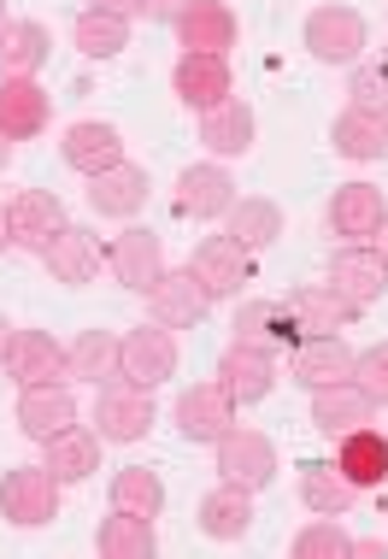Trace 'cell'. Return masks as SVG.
<instances>
[{
    "instance_id": "obj_48",
    "label": "cell",
    "mask_w": 388,
    "mask_h": 559,
    "mask_svg": "<svg viewBox=\"0 0 388 559\" xmlns=\"http://www.w3.org/2000/svg\"><path fill=\"white\" fill-rule=\"evenodd\" d=\"M7 159H12V142H7V135H0V171H7Z\"/></svg>"
},
{
    "instance_id": "obj_46",
    "label": "cell",
    "mask_w": 388,
    "mask_h": 559,
    "mask_svg": "<svg viewBox=\"0 0 388 559\" xmlns=\"http://www.w3.org/2000/svg\"><path fill=\"white\" fill-rule=\"evenodd\" d=\"M371 248H377V253H383V265H388V218L377 224V236H371Z\"/></svg>"
},
{
    "instance_id": "obj_4",
    "label": "cell",
    "mask_w": 388,
    "mask_h": 559,
    "mask_svg": "<svg viewBox=\"0 0 388 559\" xmlns=\"http://www.w3.org/2000/svg\"><path fill=\"white\" fill-rule=\"evenodd\" d=\"M177 430H183L194 448H218L223 436L235 430V395L223 383L183 389V395H177Z\"/></svg>"
},
{
    "instance_id": "obj_50",
    "label": "cell",
    "mask_w": 388,
    "mask_h": 559,
    "mask_svg": "<svg viewBox=\"0 0 388 559\" xmlns=\"http://www.w3.org/2000/svg\"><path fill=\"white\" fill-rule=\"evenodd\" d=\"M383 124H388V112H383Z\"/></svg>"
},
{
    "instance_id": "obj_38",
    "label": "cell",
    "mask_w": 388,
    "mask_h": 559,
    "mask_svg": "<svg viewBox=\"0 0 388 559\" xmlns=\"http://www.w3.org/2000/svg\"><path fill=\"white\" fill-rule=\"evenodd\" d=\"M112 507L159 519V512H166V483H159V472H147V465H118L112 472Z\"/></svg>"
},
{
    "instance_id": "obj_29",
    "label": "cell",
    "mask_w": 388,
    "mask_h": 559,
    "mask_svg": "<svg viewBox=\"0 0 388 559\" xmlns=\"http://www.w3.org/2000/svg\"><path fill=\"white\" fill-rule=\"evenodd\" d=\"M289 312H294V324H301V336H330V330H348L360 319V312L336 295V283H301V289H289Z\"/></svg>"
},
{
    "instance_id": "obj_30",
    "label": "cell",
    "mask_w": 388,
    "mask_h": 559,
    "mask_svg": "<svg viewBox=\"0 0 388 559\" xmlns=\"http://www.w3.org/2000/svg\"><path fill=\"white\" fill-rule=\"evenodd\" d=\"M360 489L336 472V460H301V507L318 519H348Z\"/></svg>"
},
{
    "instance_id": "obj_40",
    "label": "cell",
    "mask_w": 388,
    "mask_h": 559,
    "mask_svg": "<svg viewBox=\"0 0 388 559\" xmlns=\"http://www.w3.org/2000/svg\"><path fill=\"white\" fill-rule=\"evenodd\" d=\"M348 100L360 112H388V66L383 59H371V66H353V78H348Z\"/></svg>"
},
{
    "instance_id": "obj_43",
    "label": "cell",
    "mask_w": 388,
    "mask_h": 559,
    "mask_svg": "<svg viewBox=\"0 0 388 559\" xmlns=\"http://www.w3.org/2000/svg\"><path fill=\"white\" fill-rule=\"evenodd\" d=\"M95 12H118V19H136L142 12V0H88Z\"/></svg>"
},
{
    "instance_id": "obj_41",
    "label": "cell",
    "mask_w": 388,
    "mask_h": 559,
    "mask_svg": "<svg viewBox=\"0 0 388 559\" xmlns=\"http://www.w3.org/2000/svg\"><path fill=\"white\" fill-rule=\"evenodd\" d=\"M353 383H360L377 406H388V342L365 347V354H353Z\"/></svg>"
},
{
    "instance_id": "obj_3",
    "label": "cell",
    "mask_w": 388,
    "mask_h": 559,
    "mask_svg": "<svg viewBox=\"0 0 388 559\" xmlns=\"http://www.w3.org/2000/svg\"><path fill=\"white\" fill-rule=\"evenodd\" d=\"M213 453H218V483H235V489H253V495H259L265 483L277 477V442H271L265 430L235 425Z\"/></svg>"
},
{
    "instance_id": "obj_10",
    "label": "cell",
    "mask_w": 388,
    "mask_h": 559,
    "mask_svg": "<svg viewBox=\"0 0 388 559\" xmlns=\"http://www.w3.org/2000/svg\"><path fill=\"white\" fill-rule=\"evenodd\" d=\"M235 206V177L223 171V159H206V165H189L177 177V213L194 218V224H213V218H230Z\"/></svg>"
},
{
    "instance_id": "obj_49",
    "label": "cell",
    "mask_w": 388,
    "mask_h": 559,
    "mask_svg": "<svg viewBox=\"0 0 388 559\" xmlns=\"http://www.w3.org/2000/svg\"><path fill=\"white\" fill-rule=\"evenodd\" d=\"M0 24H7V0H0Z\"/></svg>"
},
{
    "instance_id": "obj_8",
    "label": "cell",
    "mask_w": 388,
    "mask_h": 559,
    "mask_svg": "<svg viewBox=\"0 0 388 559\" xmlns=\"http://www.w3.org/2000/svg\"><path fill=\"white\" fill-rule=\"evenodd\" d=\"M330 283L353 312H371L388 295V265H383V253L371 248V241H348V248L330 260Z\"/></svg>"
},
{
    "instance_id": "obj_9",
    "label": "cell",
    "mask_w": 388,
    "mask_h": 559,
    "mask_svg": "<svg viewBox=\"0 0 388 559\" xmlns=\"http://www.w3.org/2000/svg\"><path fill=\"white\" fill-rule=\"evenodd\" d=\"M353 377V347L341 342V330L330 336H301L289 347V383H301L306 395L312 389H330V383H348Z\"/></svg>"
},
{
    "instance_id": "obj_19",
    "label": "cell",
    "mask_w": 388,
    "mask_h": 559,
    "mask_svg": "<svg viewBox=\"0 0 388 559\" xmlns=\"http://www.w3.org/2000/svg\"><path fill=\"white\" fill-rule=\"evenodd\" d=\"M360 425H377V401L365 395L360 383H330V389H312V430L318 436H348V430H360Z\"/></svg>"
},
{
    "instance_id": "obj_33",
    "label": "cell",
    "mask_w": 388,
    "mask_h": 559,
    "mask_svg": "<svg viewBox=\"0 0 388 559\" xmlns=\"http://www.w3.org/2000/svg\"><path fill=\"white\" fill-rule=\"evenodd\" d=\"M48 448V472L59 477V483H88L100 472V430H83V425H71V430H59L53 442H41Z\"/></svg>"
},
{
    "instance_id": "obj_47",
    "label": "cell",
    "mask_w": 388,
    "mask_h": 559,
    "mask_svg": "<svg viewBox=\"0 0 388 559\" xmlns=\"http://www.w3.org/2000/svg\"><path fill=\"white\" fill-rule=\"evenodd\" d=\"M12 330H19V324H7V312H0V359H7V342H12Z\"/></svg>"
},
{
    "instance_id": "obj_31",
    "label": "cell",
    "mask_w": 388,
    "mask_h": 559,
    "mask_svg": "<svg viewBox=\"0 0 388 559\" xmlns=\"http://www.w3.org/2000/svg\"><path fill=\"white\" fill-rule=\"evenodd\" d=\"M95 548H100V559H154L159 531H154V519H142V512L112 507V519H100V531H95Z\"/></svg>"
},
{
    "instance_id": "obj_27",
    "label": "cell",
    "mask_w": 388,
    "mask_h": 559,
    "mask_svg": "<svg viewBox=\"0 0 388 559\" xmlns=\"http://www.w3.org/2000/svg\"><path fill=\"white\" fill-rule=\"evenodd\" d=\"M253 135H259V118H253L247 100H223V107L213 112H201V142H206V154L213 159H242L253 154Z\"/></svg>"
},
{
    "instance_id": "obj_25",
    "label": "cell",
    "mask_w": 388,
    "mask_h": 559,
    "mask_svg": "<svg viewBox=\"0 0 388 559\" xmlns=\"http://www.w3.org/2000/svg\"><path fill=\"white\" fill-rule=\"evenodd\" d=\"M59 154H65L71 171L83 177H100L112 171L118 159H124V135H118V124H100V118H83V124L65 130V142H59Z\"/></svg>"
},
{
    "instance_id": "obj_51",
    "label": "cell",
    "mask_w": 388,
    "mask_h": 559,
    "mask_svg": "<svg viewBox=\"0 0 388 559\" xmlns=\"http://www.w3.org/2000/svg\"><path fill=\"white\" fill-rule=\"evenodd\" d=\"M383 66H388V59H383Z\"/></svg>"
},
{
    "instance_id": "obj_36",
    "label": "cell",
    "mask_w": 388,
    "mask_h": 559,
    "mask_svg": "<svg viewBox=\"0 0 388 559\" xmlns=\"http://www.w3.org/2000/svg\"><path fill=\"white\" fill-rule=\"evenodd\" d=\"M330 142H336V154L341 159H353V165H371V159H383L388 154V124L377 112H360V107H348L330 124Z\"/></svg>"
},
{
    "instance_id": "obj_5",
    "label": "cell",
    "mask_w": 388,
    "mask_h": 559,
    "mask_svg": "<svg viewBox=\"0 0 388 559\" xmlns=\"http://www.w3.org/2000/svg\"><path fill=\"white\" fill-rule=\"evenodd\" d=\"M177 336L166 324H142V330H130L124 336V359H118V377L124 383H136V389H159V383H171L177 377Z\"/></svg>"
},
{
    "instance_id": "obj_39",
    "label": "cell",
    "mask_w": 388,
    "mask_h": 559,
    "mask_svg": "<svg viewBox=\"0 0 388 559\" xmlns=\"http://www.w3.org/2000/svg\"><path fill=\"white\" fill-rule=\"evenodd\" d=\"M294 559H353V536L341 531V519H318L312 512V524H301V536L289 542Z\"/></svg>"
},
{
    "instance_id": "obj_2",
    "label": "cell",
    "mask_w": 388,
    "mask_h": 559,
    "mask_svg": "<svg viewBox=\"0 0 388 559\" xmlns=\"http://www.w3.org/2000/svg\"><path fill=\"white\" fill-rule=\"evenodd\" d=\"M59 483L48 465H12L0 477V519L19 524V531H41V524L59 519Z\"/></svg>"
},
{
    "instance_id": "obj_20",
    "label": "cell",
    "mask_w": 388,
    "mask_h": 559,
    "mask_svg": "<svg viewBox=\"0 0 388 559\" xmlns=\"http://www.w3.org/2000/svg\"><path fill=\"white\" fill-rule=\"evenodd\" d=\"M171 29H177V41H183V53H230L235 36H242L230 0H189V12Z\"/></svg>"
},
{
    "instance_id": "obj_23",
    "label": "cell",
    "mask_w": 388,
    "mask_h": 559,
    "mask_svg": "<svg viewBox=\"0 0 388 559\" xmlns=\"http://www.w3.org/2000/svg\"><path fill=\"white\" fill-rule=\"evenodd\" d=\"M336 472L348 477L353 489H383L388 483V436L377 425L336 436Z\"/></svg>"
},
{
    "instance_id": "obj_16",
    "label": "cell",
    "mask_w": 388,
    "mask_h": 559,
    "mask_svg": "<svg viewBox=\"0 0 388 559\" xmlns=\"http://www.w3.org/2000/svg\"><path fill=\"white\" fill-rule=\"evenodd\" d=\"M7 218H12V248H29V253H41L48 241L65 230V201L48 189H19L7 201Z\"/></svg>"
},
{
    "instance_id": "obj_37",
    "label": "cell",
    "mask_w": 388,
    "mask_h": 559,
    "mask_svg": "<svg viewBox=\"0 0 388 559\" xmlns=\"http://www.w3.org/2000/svg\"><path fill=\"white\" fill-rule=\"evenodd\" d=\"M71 41H77V53H83V59H118V53L130 48V19L83 7V12H77V24H71Z\"/></svg>"
},
{
    "instance_id": "obj_12",
    "label": "cell",
    "mask_w": 388,
    "mask_h": 559,
    "mask_svg": "<svg viewBox=\"0 0 388 559\" xmlns=\"http://www.w3.org/2000/svg\"><path fill=\"white\" fill-rule=\"evenodd\" d=\"M7 377L19 389H36V383H65V347H59L48 330H12V342H7Z\"/></svg>"
},
{
    "instance_id": "obj_15",
    "label": "cell",
    "mask_w": 388,
    "mask_h": 559,
    "mask_svg": "<svg viewBox=\"0 0 388 559\" xmlns=\"http://www.w3.org/2000/svg\"><path fill=\"white\" fill-rule=\"evenodd\" d=\"M112 277L124 283V289H136V295H147L159 277H166V241H159L147 224H130L124 236H112Z\"/></svg>"
},
{
    "instance_id": "obj_21",
    "label": "cell",
    "mask_w": 388,
    "mask_h": 559,
    "mask_svg": "<svg viewBox=\"0 0 388 559\" xmlns=\"http://www.w3.org/2000/svg\"><path fill=\"white\" fill-rule=\"evenodd\" d=\"M77 425V395L65 383H36V389H19V430L29 442H53L59 430Z\"/></svg>"
},
{
    "instance_id": "obj_13",
    "label": "cell",
    "mask_w": 388,
    "mask_h": 559,
    "mask_svg": "<svg viewBox=\"0 0 388 559\" xmlns=\"http://www.w3.org/2000/svg\"><path fill=\"white\" fill-rule=\"evenodd\" d=\"M147 312H154L166 330H201L206 324V312H213V295L194 283V271L183 265V271H171L166 265V277L147 289Z\"/></svg>"
},
{
    "instance_id": "obj_22",
    "label": "cell",
    "mask_w": 388,
    "mask_h": 559,
    "mask_svg": "<svg viewBox=\"0 0 388 559\" xmlns=\"http://www.w3.org/2000/svg\"><path fill=\"white\" fill-rule=\"evenodd\" d=\"M383 218H388V201H383L377 183H365V177H353V183H341L330 194V230L341 241H371Z\"/></svg>"
},
{
    "instance_id": "obj_42",
    "label": "cell",
    "mask_w": 388,
    "mask_h": 559,
    "mask_svg": "<svg viewBox=\"0 0 388 559\" xmlns=\"http://www.w3.org/2000/svg\"><path fill=\"white\" fill-rule=\"evenodd\" d=\"M183 12H189V0H142L136 19H147V24H177Z\"/></svg>"
},
{
    "instance_id": "obj_28",
    "label": "cell",
    "mask_w": 388,
    "mask_h": 559,
    "mask_svg": "<svg viewBox=\"0 0 388 559\" xmlns=\"http://www.w3.org/2000/svg\"><path fill=\"white\" fill-rule=\"evenodd\" d=\"M53 59V36L36 19H7L0 24V78H36Z\"/></svg>"
},
{
    "instance_id": "obj_6",
    "label": "cell",
    "mask_w": 388,
    "mask_h": 559,
    "mask_svg": "<svg viewBox=\"0 0 388 559\" xmlns=\"http://www.w3.org/2000/svg\"><path fill=\"white\" fill-rule=\"evenodd\" d=\"M95 430L100 442H142L154 430V389H136V383H107L95 401Z\"/></svg>"
},
{
    "instance_id": "obj_35",
    "label": "cell",
    "mask_w": 388,
    "mask_h": 559,
    "mask_svg": "<svg viewBox=\"0 0 388 559\" xmlns=\"http://www.w3.org/2000/svg\"><path fill=\"white\" fill-rule=\"evenodd\" d=\"M118 359H124V336H112V330H83V336L65 347V371L83 377V383H95V389L118 377Z\"/></svg>"
},
{
    "instance_id": "obj_45",
    "label": "cell",
    "mask_w": 388,
    "mask_h": 559,
    "mask_svg": "<svg viewBox=\"0 0 388 559\" xmlns=\"http://www.w3.org/2000/svg\"><path fill=\"white\" fill-rule=\"evenodd\" d=\"M12 248V218H7V201H0V253Z\"/></svg>"
},
{
    "instance_id": "obj_1",
    "label": "cell",
    "mask_w": 388,
    "mask_h": 559,
    "mask_svg": "<svg viewBox=\"0 0 388 559\" xmlns=\"http://www.w3.org/2000/svg\"><path fill=\"white\" fill-rule=\"evenodd\" d=\"M306 53L318 59V66H360L365 41H371V24L360 7H312L306 12V29H301Z\"/></svg>"
},
{
    "instance_id": "obj_18",
    "label": "cell",
    "mask_w": 388,
    "mask_h": 559,
    "mask_svg": "<svg viewBox=\"0 0 388 559\" xmlns=\"http://www.w3.org/2000/svg\"><path fill=\"white\" fill-rule=\"evenodd\" d=\"M218 383L235 395V406H259L277 389V354L247 347V342H230L223 359H218Z\"/></svg>"
},
{
    "instance_id": "obj_14",
    "label": "cell",
    "mask_w": 388,
    "mask_h": 559,
    "mask_svg": "<svg viewBox=\"0 0 388 559\" xmlns=\"http://www.w3.org/2000/svg\"><path fill=\"white\" fill-rule=\"evenodd\" d=\"M235 342L265 347V354H289V347L301 342V324H294L289 300L253 295V300H242V307H235Z\"/></svg>"
},
{
    "instance_id": "obj_26",
    "label": "cell",
    "mask_w": 388,
    "mask_h": 559,
    "mask_svg": "<svg viewBox=\"0 0 388 559\" xmlns=\"http://www.w3.org/2000/svg\"><path fill=\"white\" fill-rule=\"evenodd\" d=\"M147 171L142 165H130V159H118L112 171H100V177H88V206H95L100 218H136L142 206H147Z\"/></svg>"
},
{
    "instance_id": "obj_32",
    "label": "cell",
    "mask_w": 388,
    "mask_h": 559,
    "mask_svg": "<svg viewBox=\"0 0 388 559\" xmlns=\"http://www.w3.org/2000/svg\"><path fill=\"white\" fill-rule=\"evenodd\" d=\"M223 236H230L242 253H265V248H271V241L282 236V206L265 201V194H235L230 230H223Z\"/></svg>"
},
{
    "instance_id": "obj_44",
    "label": "cell",
    "mask_w": 388,
    "mask_h": 559,
    "mask_svg": "<svg viewBox=\"0 0 388 559\" xmlns=\"http://www.w3.org/2000/svg\"><path fill=\"white\" fill-rule=\"evenodd\" d=\"M353 559H388V542H383V536H365V542H353Z\"/></svg>"
},
{
    "instance_id": "obj_11",
    "label": "cell",
    "mask_w": 388,
    "mask_h": 559,
    "mask_svg": "<svg viewBox=\"0 0 388 559\" xmlns=\"http://www.w3.org/2000/svg\"><path fill=\"white\" fill-rule=\"evenodd\" d=\"M253 253H242L230 236H206L201 248L189 253V271H194V283H201L213 300H230V295H242L247 283H253Z\"/></svg>"
},
{
    "instance_id": "obj_17",
    "label": "cell",
    "mask_w": 388,
    "mask_h": 559,
    "mask_svg": "<svg viewBox=\"0 0 388 559\" xmlns=\"http://www.w3.org/2000/svg\"><path fill=\"white\" fill-rule=\"evenodd\" d=\"M53 124V95L36 78H0V135L7 142H29Z\"/></svg>"
},
{
    "instance_id": "obj_24",
    "label": "cell",
    "mask_w": 388,
    "mask_h": 559,
    "mask_svg": "<svg viewBox=\"0 0 388 559\" xmlns=\"http://www.w3.org/2000/svg\"><path fill=\"white\" fill-rule=\"evenodd\" d=\"M41 265H48L53 283H65V289H83V283L100 277V241L77 230V224H65L48 248H41Z\"/></svg>"
},
{
    "instance_id": "obj_34",
    "label": "cell",
    "mask_w": 388,
    "mask_h": 559,
    "mask_svg": "<svg viewBox=\"0 0 388 559\" xmlns=\"http://www.w3.org/2000/svg\"><path fill=\"white\" fill-rule=\"evenodd\" d=\"M201 531L213 542H242L253 531V489H235V483H218L201 501Z\"/></svg>"
},
{
    "instance_id": "obj_7",
    "label": "cell",
    "mask_w": 388,
    "mask_h": 559,
    "mask_svg": "<svg viewBox=\"0 0 388 559\" xmlns=\"http://www.w3.org/2000/svg\"><path fill=\"white\" fill-rule=\"evenodd\" d=\"M171 88L189 112H213L235 95V71H230V53H183L171 71Z\"/></svg>"
}]
</instances>
